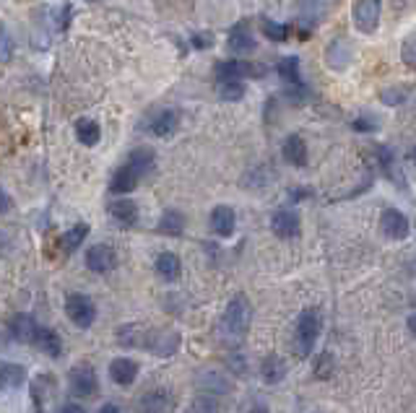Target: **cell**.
<instances>
[{
    "mask_svg": "<svg viewBox=\"0 0 416 413\" xmlns=\"http://www.w3.org/2000/svg\"><path fill=\"white\" fill-rule=\"evenodd\" d=\"M250 301L245 296H235L227 304V312L221 317V333L227 340H240L250 328Z\"/></svg>",
    "mask_w": 416,
    "mask_h": 413,
    "instance_id": "cell-1",
    "label": "cell"
},
{
    "mask_svg": "<svg viewBox=\"0 0 416 413\" xmlns=\"http://www.w3.org/2000/svg\"><path fill=\"white\" fill-rule=\"evenodd\" d=\"M320 336V309H304L299 320H297V353L299 356H310L315 348V340Z\"/></svg>",
    "mask_w": 416,
    "mask_h": 413,
    "instance_id": "cell-2",
    "label": "cell"
},
{
    "mask_svg": "<svg viewBox=\"0 0 416 413\" xmlns=\"http://www.w3.org/2000/svg\"><path fill=\"white\" fill-rule=\"evenodd\" d=\"M65 315L78 328H91L94 320H97V307L86 294H70L68 301H65Z\"/></svg>",
    "mask_w": 416,
    "mask_h": 413,
    "instance_id": "cell-3",
    "label": "cell"
},
{
    "mask_svg": "<svg viewBox=\"0 0 416 413\" xmlns=\"http://www.w3.org/2000/svg\"><path fill=\"white\" fill-rule=\"evenodd\" d=\"M383 0H356L354 3V23L362 34H375L380 26Z\"/></svg>",
    "mask_w": 416,
    "mask_h": 413,
    "instance_id": "cell-4",
    "label": "cell"
},
{
    "mask_svg": "<svg viewBox=\"0 0 416 413\" xmlns=\"http://www.w3.org/2000/svg\"><path fill=\"white\" fill-rule=\"evenodd\" d=\"M117 265V252L110 245H94L86 252V268L94 273H110Z\"/></svg>",
    "mask_w": 416,
    "mask_h": 413,
    "instance_id": "cell-5",
    "label": "cell"
},
{
    "mask_svg": "<svg viewBox=\"0 0 416 413\" xmlns=\"http://www.w3.org/2000/svg\"><path fill=\"white\" fill-rule=\"evenodd\" d=\"M271 229L281 240H294L299 234V216L292 208H279L271 218Z\"/></svg>",
    "mask_w": 416,
    "mask_h": 413,
    "instance_id": "cell-6",
    "label": "cell"
},
{
    "mask_svg": "<svg viewBox=\"0 0 416 413\" xmlns=\"http://www.w3.org/2000/svg\"><path fill=\"white\" fill-rule=\"evenodd\" d=\"M380 229H383V234L390 237V240H403V237H409V218L403 216L401 210L388 208V210H383V216H380Z\"/></svg>",
    "mask_w": 416,
    "mask_h": 413,
    "instance_id": "cell-7",
    "label": "cell"
},
{
    "mask_svg": "<svg viewBox=\"0 0 416 413\" xmlns=\"http://www.w3.org/2000/svg\"><path fill=\"white\" fill-rule=\"evenodd\" d=\"M70 390H73V395H81V398L94 395L97 392V372L89 364L76 367L70 372Z\"/></svg>",
    "mask_w": 416,
    "mask_h": 413,
    "instance_id": "cell-8",
    "label": "cell"
},
{
    "mask_svg": "<svg viewBox=\"0 0 416 413\" xmlns=\"http://www.w3.org/2000/svg\"><path fill=\"white\" fill-rule=\"evenodd\" d=\"M257 47V42L252 39V31H250V23L247 21H240L237 26H232L229 31V50L237 55H245V53H252Z\"/></svg>",
    "mask_w": 416,
    "mask_h": 413,
    "instance_id": "cell-9",
    "label": "cell"
},
{
    "mask_svg": "<svg viewBox=\"0 0 416 413\" xmlns=\"http://www.w3.org/2000/svg\"><path fill=\"white\" fill-rule=\"evenodd\" d=\"M141 180V174L133 169L130 164H122L117 172L112 174V180H110V190H112L114 195H125V193H133Z\"/></svg>",
    "mask_w": 416,
    "mask_h": 413,
    "instance_id": "cell-10",
    "label": "cell"
},
{
    "mask_svg": "<svg viewBox=\"0 0 416 413\" xmlns=\"http://www.w3.org/2000/svg\"><path fill=\"white\" fill-rule=\"evenodd\" d=\"M348 60H351V47H348V42L343 37H336L331 39V45H328L326 50V63L328 68L333 70H343L348 65Z\"/></svg>",
    "mask_w": 416,
    "mask_h": 413,
    "instance_id": "cell-11",
    "label": "cell"
},
{
    "mask_svg": "<svg viewBox=\"0 0 416 413\" xmlns=\"http://www.w3.org/2000/svg\"><path fill=\"white\" fill-rule=\"evenodd\" d=\"M37 333H39V325L34 323V317L31 315H16L11 320V336L14 340L18 343H31V340H37Z\"/></svg>",
    "mask_w": 416,
    "mask_h": 413,
    "instance_id": "cell-12",
    "label": "cell"
},
{
    "mask_svg": "<svg viewBox=\"0 0 416 413\" xmlns=\"http://www.w3.org/2000/svg\"><path fill=\"white\" fill-rule=\"evenodd\" d=\"M235 226H237V216L229 205H216V208L211 210V229L219 234V237L235 234Z\"/></svg>",
    "mask_w": 416,
    "mask_h": 413,
    "instance_id": "cell-13",
    "label": "cell"
},
{
    "mask_svg": "<svg viewBox=\"0 0 416 413\" xmlns=\"http://www.w3.org/2000/svg\"><path fill=\"white\" fill-rule=\"evenodd\" d=\"M138 411L141 413H169L172 411V398H169V392H164V390H151V392H146V395H141Z\"/></svg>",
    "mask_w": 416,
    "mask_h": 413,
    "instance_id": "cell-14",
    "label": "cell"
},
{
    "mask_svg": "<svg viewBox=\"0 0 416 413\" xmlns=\"http://www.w3.org/2000/svg\"><path fill=\"white\" fill-rule=\"evenodd\" d=\"M110 377H112L114 385H122V387H128V385L136 382L138 377V364L130 359H114L110 364Z\"/></svg>",
    "mask_w": 416,
    "mask_h": 413,
    "instance_id": "cell-15",
    "label": "cell"
},
{
    "mask_svg": "<svg viewBox=\"0 0 416 413\" xmlns=\"http://www.w3.org/2000/svg\"><path fill=\"white\" fill-rule=\"evenodd\" d=\"M242 75H250V63L242 60H221L216 65V81H240Z\"/></svg>",
    "mask_w": 416,
    "mask_h": 413,
    "instance_id": "cell-16",
    "label": "cell"
},
{
    "mask_svg": "<svg viewBox=\"0 0 416 413\" xmlns=\"http://www.w3.org/2000/svg\"><path fill=\"white\" fill-rule=\"evenodd\" d=\"M284 159H287L289 164L294 166H304L307 164V146L299 136H289L284 141Z\"/></svg>",
    "mask_w": 416,
    "mask_h": 413,
    "instance_id": "cell-17",
    "label": "cell"
},
{
    "mask_svg": "<svg viewBox=\"0 0 416 413\" xmlns=\"http://www.w3.org/2000/svg\"><path fill=\"white\" fill-rule=\"evenodd\" d=\"M156 273H159L164 281H177L182 273L180 257L174 255V252H161V255L156 257Z\"/></svg>",
    "mask_w": 416,
    "mask_h": 413,
    "instance_id": "cell-18",
    "label": "cell"
},
{
    "mask_svg": "<svg viewBox=\"0 0 416 413\" xmlns=\"http://www.w3.org/2000/svg\"><path fill=\"white\" fill-rule=\"evenodd\" d=\"M110 213H112V218L117 221V224L122 226H133L138 221V208L133 200H114L112 205H110Z\"/></svg>",
    "mask_w": 416,
    "mask_h": 413,
    "instance_id": "cell-19",
    "label": "cell"
},
{
    "mask_svg": "<svg viewBox=\"0 0 416 413\" xmlns=\"http://www.w3.org/2000/svg\"><path fill=\"white\" fill-rule=\"evenodd\" d=\"M260 372H263L265 382L276 385V382H281V380L287 377V361L281 359V356H276V353H271V356H265Z\"/></svg>",
    "mask_w": 416,
    "mask_h": 413,
    "instance_id": "cell-20",
    "label": "cell"
},
{
    "mask_svg": "<svg viewBox=\"0 0 416 413\" xmlns=\"http://www.w3.org/2000/svg\"><path fill=\"white\" fill-rule=\"evenodd\" d=\"M34 343L39 345V351H45L47 356H60V351H63V343H60V336L55 331H50V328H39V333H37V340Z\"/></svg>",
    "mask_w": 416,
    "mask_h": 413,
    "instance_id": "cell-21",
    "label": "cell"
},
{
    "mask_svg": "<svg viewBox=\"0 0 416 413\" xmlns=\"http://www.w3.org/2000/svg\"><path fill=\"white\" fill-rule=\"evenodd\" d=\"M174 130H177V112H174V109H164V112H159L151 120L154 136L166 138V136H172Z\"/></svg>",
    "mask_w": 416,
    "mask_h": 413,
    "instance_id": "cell-22",
    "label": "cell"
},
{
    "mask_svg": "<svg viewBox=\"0 0 416 413\" xmlns=\"http://www.w3.org/2000/svg\"><path fill=\"white\" fill-rule=\"evenodd\" d=\"M279 75L281 81H287L289 86H294V89H299L302 86V78H299V58H281L279 60Z\"/></svg>",
    "mask_w": 416,
    "mask_h": 413,
    "instance_id": "cell-23",
    "label": "cell"
},
{
    "mask_svg": "<svg viewBox=\"0 0 416 413\" xmlns=\"http://www.w3.org/2000/svg\"><path fill=\"white\" fill-rule=\"evenodd\" d=\"M76 138L83 143V146H97L99 138H102V128H99L94 120H78L76 122Z\"/></svg>",
    "mask_w": 416,
    "mask_h": 413,
    "instance_id": "cell-24",
    "label": "cell"
},
{
    "mask_svg": "<svg viewBox=\"0 0 416 413\" xmlns=\"http://www.w3.org/2000/svg\"><path fill=\"white\" fill-rule=\"evenodd\" d=\"M128 164L144 177V174H149L154 169V151L151 149H136L128 156Z\"/></svg>",
    "mask_w": 416,
    "mask_h": 413,
    "instance_id": "cell-25",
    "label": "cell"
},
{
    "mask_svg": "<svg viewBox=\"0 0 416 413\" xmlns=\"http://www.w3.org/2000/svg\"><path fill=\"white\" fill-rule=\"evenodd\" d=\"M182 226H185V218L180 210H164V216L159 218V232L169 234V237H180Z\"/></svg>",
    "mask_w": 416,
    "mask_h": 413,
    "instance_id": "cell-26",
    "label": "cell"
},
{
    "mask_svg": "<svg viewBox=\"0 0 416 413\" xmlns=\"http://www.w3.org/2000/svg\"><path fill=\"white\" fill-rule=\"evenodd\" d=\"M86 234H89V226L86 224L70 226L68 232L63 234V250H65V252H76V250L81 247V242L86 240Z\"/></svg>",
    "mask_w": 416,
    "mask_h": 413,
    "instance_id": "cell-27",
    "label": "cell"
},
{
    "mask_svg": "<svg viewBox=\"0 0 416 413\" xmlns=\"http://www.w3.org/2000/svg\"><path fill=\"white\" fill-rule=\"evenodd\" d=\"M26 380V369L18 364H3V385L6 387H21Z\"/></svg>",
    "mask_w": 416,
    "mask_h": 413,
    "instance_id": "cell-28",
    "label": "cell"
},
{
    "mask_svg": "<svg viewBox=\"0 0 416 413\" xmlns=\"http://www.w3.org/2000/svg\"><path fill=\"white\" fill-rule=\"evenodd\" d=\"M263 34L271 42H287L292 29H289L287 23H276V21H263Z\"/></svg>",
    "mask_w": 416,
    "mask_h": 413,
    "instance_id": "cell-29",
    "label": "cell"
},
{
    "mask_svg": "<svg viewBox=\"0 0 416 413\" xmlns=\"http://www.w3.org/2000/svg\"><path fill=\"white\" fill-rule=\"evenodd\" d=\"M219 97L227 99V102H240V99L245 97L242 81H224V83H219Z\"/></svg>",
    "mask_w": 416,
    "mask_h": 413,
    "instance_id": "cell-30",
    "label": "cell"
},
{
    "mask_svg": "<svg viewBox=\"0 0 416 413\" xmlns=\"http://www.w3.org/2000/svg\"><path fill=\"white\" fill-rule=\"evenodd\" d=\"M401 60L406 63V68L416 70V31L403 39V45H401Z\"/></svg>",
    "mask_w": 416,
    "mask_h": 413,
    "instance_id": "cell-31",
    "label": "cell"
},
{
    "mask_svg": "<svg viewBox=\"0 0 416 413\" xmlns=\"http://www.w3.org/2000/svg\"><path fill=\"white\" fill-rule=\"evenodd\" d=\"M378 156H380V164H383V169H385V174L393 180L395 177V156L393 151L388 149V146H378Z\"/></svg>",
    "mask_w": 416,
    "mask_h": 413,
    "instance_id": "cell-32",
    "label": "cell"
},
{
    "mask_svg": "<svg viewBox=\"0 0 416 413\" xmlns=\"http://www.w3.org/2000/svg\"><path fill=\"white\" fill-rule=\"evenodd\" d=\"M333 372V359H331V353H320L318 361H315V375L320 377V380H328Z\"/></svg>",
    "mask_w": 416,
    "mask_h": 413,
    "instance_id": "cell-33",
    "label": "cell"
},
{
    "mask_svg": "<svg viewBox=\"0 0 416 413\" xmlns=\"http://www.w3.org/2000/svg\"><path fill=\"white\" fill-rule=\"evenodd\" d=\"M188 413H219V408H216L213 398H198L196 403L190 406Z\"/></svg>",
    "mask_w": 416,
    "mask_h": 413,
    "instance_id": "cell-34",
    "label": "cell"
},
{
    "mask_svg": "<svg viewBox=\"0 0 416 413\" xmlns=\"http://www.w3.org/2000/svg\"><path fill=\"white\" fill-rule=\"evenodd\" d=\"M383 102H385V104H401L403 91L401 89H385L383 91Z\"/></svg>",
    "mask_w": 416,
    "mask_h": 413,
    "instance_id": "cell-35",
    "label": "cell"
},
{
    "mask_svg": "<svg viewBox=\"0 0 416 413\" xmlns=\"http://www.w3.org/2000/svg\"><path fill=\"white\" fill-rule=\"evenodd\" d=\"M193 45H196L198 50H203V47H211L213 45V37H211V34H193Z\"/></svg>",
    "mask_w": 416,
    "mask_h": 413,
    "instance_id": "cell-36",
    "label": "cell"
},
{
    "mask_svg": "<svg viewBox=\"0 0 416 413\" xmlns=\"http://www.w3.org/2000/svg\"><path fill=\"white\" fill-rule=\"evenodd\" d=\"M351 128L359 130V133H367V130H375V122H370V120H364V117H359V120L351 122Z\"/></svg>",
    "mask_w": 416,
    "mask_h": 413,
    "instance_id": "cell-37",
    "label": "cell"
},
{
    "mask_svg": "<svg viewBox=\"0 0 416 413\" xmlns=\"http://www.w3.org/2000/svg\"><path fill=\"white\" fill-rule=\"evenodd\" d=\"M11 60V37H8V31H3V63Z\"/></svg>",
    "mask_w": 416,
    "mask_h": 413,
    "instance_id": "cell-38",
    "label": "cell"
},
{
    "mask_svg": "<svg viewBox=\"0 0 416 413\" xmlns=\"http://www.w3.org/2000/svg\"><path fill=\"white\" fill-rule=\"evenodd\" d=\"M60 413H86V411H83V408H81V406H78V403H68V406L63 408V411H60Z\"/></svg>",
    "mask_w": 416,
    "mask_h": 413,
    "instance_id": "cell-39",
    "label": "cell"
},
{
    "mask_svg": "<svg viewBox=\"0 0 416 413\" xmlns=\"http://www.w3.org/2000/svg\"><path fill=\"white\" fill-rule=\"evenodd\" d=\"M99 413H120V411H117V406L107 403V406H102V411H99Z\"/></svg>",
    "mask_w": 416,
    "mask_h": 413,
    "instance_id": "cell-40",
    "label": "cell"
},
{
    "mask_svg": "<svg viewBox=\"0 0 416 413\" xmlns=\"http://www.w3.org/2000/svg\"><path fill=\"white\" fill-rule=\"evenodd\" d=\"M315 3H318V0H299V6H302V11H307V6H315Z\"/></svg>",
    "mask_w": 416,
    "mask_h": 413,
    "instance_id": "cell-41",
    "label": "cell"
},
{
    "mask_svg": "<svg viewBox=\"0 0 416 413\" xmlns=\"http://www.w3.org/2000/svg\"><path fill=\"white\" fill-rule=\"evenodd\" d=\"M409 331L416 336V315H414V317H409Z\"/></svg>",
    "mask_w": 416,
    "mask_h": 413,
    "instance_id": "cell-42",
    "label": "cell"
},
{
    "mask_svg": "<svg viewBox=\"0 0 416 413\" xmlns=\"http://www.w3.org/2000/svg\"><path fill=\"white\" fill-rule=\"evenodd\" d=\"M409 159L414 161V166H416V149H411V151H409Z\"/></svg>",
    "mask_w": 416,
    "mask_h": 413,
    "instance_id": "cell-43",
    "label": "cell"
}]
</instances>
